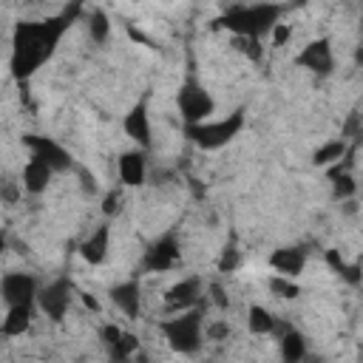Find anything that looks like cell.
Returning <instances> with one entry per match:
<instances>
[{
	"mask_svg": "<svg viewBox=\"0 0 363 363\" xmlns=\"http://www.w3.org/2000/svg\"><path fill=\"white\" fill-rule=\"evenodd\" d=\"M346 150H349V139H343V136L329 139V142H323V145L312 153V164H315V167H329V164H335L337 159H343Z\"/></svg>",
	"mask_w": 363,
	"mask_h": 363,
	"instance_id": "cell-22",
	"label": "cell"
},
{
	"mask_svg": "<svg viewBox=\"0 0 363 363\" xmlns=\"http://www.w3.org/2000/svg\"><path fill=\"white\" fill-rule=\"evenodd\" d=\"M176 105H179V113L184 119V125H196V122H204L216 113V99L210 96V91L196 79V77H187L179 91H176Z\"/></svg>",
	"mask_w": 363,
	"mask_h": 363,
	"instance_id": "cell-5",
	"label": "cell"
},
{
	"mask_svg": "<svg viewBox=\"0 0 363 363\" xmlns=\"http://www.w3.org/2000/svg\"><path fill=\"white\" fill-rule=\"evenodd\" d=\"M238 264H241V250L235 244L224 247L221 258H218V272H233V269H238Z\"/></svg>",
	"mask_w": 363,
	"mask_h": 363,
	"instance_id": "cell-28",
	"label": "cell"
},
{
	"mask_svg": "<svg viewBox=\"0 0 363 363\" xmlns=\"http://www.w3.org/2000/svg\"><path fill=\"white\" fill-rule=\"evenodd\" d=\"M136 349H139V337H136L133 332H125V329H122L119 340L108 349V354H111L113 360H128V357H133V354H136Z\"/></svg>",
	"mask_w": 363,
	"mask_h": 363,
	"instance_id": "cell-26",
	"label": "cell"
},
{
	"mask_svg": "<svg viewBox=\"0 0 363 363\" xmlns=\"http://www.w3.org/2000/svg\"><path fill=\"white\" fill-rule=\"evenodd\" d=\"M119 213H122V190L116 187V190H108L105 193V199H102V216L105 218H113Z\"/></svg>",
	"mask_w": 363,
	"mask_h": 363,
	"instance_id": "cell-29",
	"label": "cell"
},
{
	"mask_svg": "<svg viewBox=\"0 0 363 363\" xmlns=\"http://www.w3.org/2000/svg\"><path fill=\"white\" fill-rule=\"evenodd\" d=\"M298 68L309 71V74H318V77H326L335 71V51H332V40L329 37H315L309 40L292 60Z\"/></svg>",
	"mask_w": 363,
	"mask_h": 363,
	"instance_id": "cell-7",
	"label": "cell"
},
{
	"mask_svg": "<svg viewBox=\"0 0 363 363\" xmlns=\"http://www.w3.org/2000/svg\"><path fill=\"white\" fill-rule=\"evenodd\" d=\"M201 301V281L196 275H187L182 281H176L167 292H164V306L167 312H182L190 306H199Z\"/></svg>",
	"mask_w": 363,
	"mask_h": 363,
	"instance_id": "cell-13",
	"label": "cell"
},
{
	"mask_svg": "<svg viewBox=\"0 0 363 363\" xmlns=\"http://www.w3.org/2000/svg\"><path fill=\"white\" fill-rule=\"evenodd\" d=\"M119 335H122V329H119L116 323H105V326L99 329V340H102L108 349H111V346L119 340Z\"/></svg>",
	"mask_w": 363,
	"mask_h": 363,
	"instance_id": "cell-33",
	"label": "cell"
},
{
	"mask_svg": "<svg viewBox=\"0 0 363 363\" xmlns=\"http://www.w3.org/2000/svg\"><path fill=\"white\" fill-rule=\"evenodd\" d=\"M130 3H142V0H130Z\"/></svg>",
	"mask_w": 363,
	"mask_h": 363,
	"instance_id": "cell-38",
	"label": "cell"
},
{
	"mask_svg": "<svg viewBox=\"0 0 363 363\" xmlns=\"http://www.w3.org/2000/svg\"><path fill=\"white\" fill-rule=\"evenodd\" d=\"M116 170H119V182L125 187H142L145 179H147V159H145V150L142 147H130L119 156L116 162Z\"/></svg>",
	"mask_w": 363,
	"mask_h": 363,
	"instance_id": "cell-14",
	"label": "cell"
},
{
	"mask_svg": "<svg viewBox=\"0 0 363 363\" xmlns=\"http://www.w3.org/2000/svg\"><path fill=\"white\" fill-rule=\"evenodd\" d=\"M179 261H182L179 238H176V233H164L153 244H147V250L142 255V269H147V272H167V269L179 267Z\"/></svg>",
	"mask_w": 363,
	"mask_h": 363,
	"instance_id": "cell-8",
	"label": "cell"
},
{
	"mask_svg": "<svg viewBox=\"0 0 363 363\" xmlns=\"http://www.w3.org/2000/svg\"><path fill=\"white\" fill-rule=\"evenodd\" d=\"M326 264L332 267V272L335 275H340L349 286H360V264L357 261H346L343 255H340V250H326Z\"/></svg>",
	"mask_w": 363,
	"mask_h": 363,
	"instance_id": "cell-21",
	"label": "cell"
},
{
	"mask_svg": "<svg viewBox=\"0 0 363 363\" xmlns=\"http://www.w3.org/2000/svg\"><path fill=\"white\" fill-rule=\"evenodd\" d=\"M210 301H213L218 309H227V306H230V298H227V292H224L221 284H210Z\"/></svg>",
	"mask_w": 363,
	"mask_h": 363,
	"instance_id": "cell-35",
	"label": "cell"
},
{
	"mask_svg": "<svg viewBox=\"0 0 363 363\" xmlns=\"http://www.w3.org/2000/svg\"><path fill=\"white\" fill-rule=\"evenodd\" d=\"M122 130H125V136L128 139H133L142 150H147L150 147V133H153V128H150V111H147V99H139L136 105H130V111L125 113V119H122Z\"/></svg>",
	"mask_w": 363,
	"mask_h": 363,
	"instance_id": "cell-11",
	"label": "cell"
},
{
	"mask_svg": "<svg viewBox=\"0 0 363 363\" xmlns=\"http://www.w3.org/2000/svg\"><path fill=\"white\" fill-rule=\"evenodd\" d=\"M0 252H6V230H0Z\"/></svg>",
	"mask_w": 363,
	"mask_h": 363,
	"instance_id": "cell-37",
	"label": "cell"
},
{
	"mask_svg": "<svg viewBox=\"0 0 363 363\" xmlns=\"http://www.w3.org/2000/svg\"><path fill=\"white\" fill-rule=\"evenodd\" d=\"M79 298H82V303H85L91 312H99V301H96L91 292H79Z\"/></svg>",
	"mask_w": 363,
	"mask_h": 363,
	"instance_id": "cell-36",
	"label": "cell"
},
{
	"mask_svg": "<svg viewBox=\"0 0 363 363\" xmlns=\"http://www.w3.org/2000/svg\"><path fill=\"white\" fill-rule=\"evenodd\" d=\"M247 329L252 335H281L284 329H289V323H284L281 318H275L267 306L261 303H252L247 309Z\"/></svg>",
	"mask_w": 363,
	"mask_h": 363,
	"instance_id": "cell-18",
	"label": "cell"
},
{
	"mask_svg": "<svg viewBox=\"0 0 363 363\" xmlns=\"http://www.w3.org/2000/svg\"><path fill=\"white\" fill-rule=\"evenodd\" d=\"M269 292H272V295H278V298H284V301H292V298H298V295H301V286H298V281H295V278L272 275V278H269Z\"/></svg>",
	"mask_w": 363,
	"mask_h": 363,
	"instance_id": "cell-27",
	"label": "cell"
},
{
	"mask_svg": "<svg viewBox=\"0 0 363 363\" xmlns=\"http://www.w3.org/2000/svg\"><path fill=\"white\" fill-rule=\"evenodd\" d=\"M204 337H207V340H216V343L227 340V337H230V323H227V320H213V323H207V326H204Z\"/></svg>",
	"mask_w": 363,
	"mask_h": 363,
	"instance_id": "cell-30",
	"label": "cell"
},
{
	"mask_svg": "<svg viewBox=\"0 0 363 363\" xmlns=\"http://www.w3.org/2000/svg\"><path fill=\"white\" fill-rule=\"evenodd\" d=\"M241 130H244V108H235L233 113H227L221 119H204L196 125H184L187 139L201 150H221Z\"/></svg>",
	"mask_w": 363,
	"mask_h": 363,
	"instance_id": "cell-4",
	"label": "cell"
},
{
	"mask_svg": "<svg viewBox=\"0 0 363 363\" xmlns=\"http://www.w3.org/2000/svg\"><path fill=\"white\" fill-rule=\"evenodd\" d=\"M108 252H111V218H105L102 224H96V227L82 238V244H79V255H82V261L91 264V267L105 264Z\"/></svg>",
	"mask_w": 363,
	"mask_h": 363,
	"instance_id": "cell-12",
	"label": "cell"
},
{
	"mask_svg": "<svg viewBox=\"0 0 363 363\" xmlns=\"http://www.w3.org/2000/svg\"><path fill=\"white\" fill-rule=\"evenodd\" d=\"M77 14H79V3H74L71 9H65L60 14L43 17V20H17L14 23L9 68L17 82L34 77L57 54L60 40L65 37V31L77 20Z\"/></svg>",
	"mask_w": 363,
	"mask_h": 363,
	"instance_id": "cell-1",
	"label": "cell"
},
{
	"mask_svg": "<svg viewBox=\"0 0 363 363\" xmlns=\"http://www.w3.org/2000/svg\"><path fill=\"white\" fill-rule=\"evenodd\" d=\"M278 20H281V6L278 3H244V6L227 9L221 17H216V28L264 40Z\"/></svg>",
	"mask_w": 363,
	"mask_h": 363,
	"instance_id": "cell-2",
	"label": "cell"
},
{
	"mask_svg": "<svg viewBox=\"0 0 363 363\" xmlns=\"http://www.w3.org/2000/svg\"><path fill=\"white\" fill-rule=\"evenodd\" d=\"M332 179V196L337 201H346V199H354L357 196V182H354V173L352 170H343V173H335L329 176Z\"/></svg>",
	"mask_w": 363,
	"mask_h": 363,
	"instance_id": "cell-23",
	"label": "cell"
},
{
	"mask_svg": "<svg viewBox=\"0 0 363 363\" xmlns=\"http://www.w3.org/2000/svg\"><path fill=\"white\" fill-rule=\"evenodd\" d=\"M23 145L31 150V156L43 159L54 173H65V170H71V167H74V156H71V153H68L57 139H51V136L28 133V136H23Z\"/></svg>",
	"mask_w": 363,
	"mask_h": 363,
	"instance_id": "cell-9",
	"label": "cell"
},
{
	"mask_svg": "<svg viewBox=\"0 0 363 363\" xmlns=\"http://www.w3.org/2000/svg\"><path fill=\"white\" fill-rule=\"evenodd\" d=\"M269 267L278 272V275H286V278H298L306 267V252L301 247H281V250H272L269 255Z\"/></svg>",
	"mask_w": 363,
	"mask_h": 363,
	"instance_id": "cell-17",
	"label": "cell"
},
{
	"mask_svg": "<svg viewBox=\"0 0 363 363\" xmlns=\"http://www.w3.org/2000/svg\"><path fill=\"white\" fill-rule=\"evenodd\" d=\"M269 37H272V45H275V48H281V45H286V43H289L292 28H289L286 23H281V20H278V23L269 28Z\"/></svg>",
	"mask_w": 363,
	"mask_h": 363,
	"instance_id": "cell-31",
	"label": "cell"
},
{
	"mask_svg": "<svg viewBox=\"0 0 363 363\" xmlns=\"http://www.w3.org/2000/svg\"><path fill=\"white\" fill-rule=\"evenodd\" d=\"M79 184H82V193H85V196H94L96 187H99V184H96V176L88 173L85 167H79Z\"/></svg>",
	"mask_w": 363,
	"mask_h": 363,
	"instance_id": "cell-34",
	"label": "cell"
},
{
	"mask_svg": "<svg viewBox=\"0 0 363 363\" xmlns=\"http://www.w3.org/2000/svg\"><path fill=\"white\" fill-rule=\"evenodd\" d=\"M88 37L94 43H105L111 37V20H108V14L102 9H94L88 14Z\"/></svg>",
	"mask_w": 363,
	"mask_h": 363,
	"instance_id": "cell-24",
	"label": "cell"
},
{
	"mask_svg": "<svg viewBox=\"0 0 363 363\" xmlns=\"http://www.w3.org/2000/svg\"><path fill=\"white\" fill-rule=\"evenodd\" d=\"M17 199H20V184L11 182V179H0V201L14 204Z\"/></svg>",
	"mask_w": 363,
	"mask_h": 363,
	"instance_id": "cell-32",
	"label": "cell"
},
{
	"mask_svg": "<svg viewBox=\"0 0 363 363\" xmlns=\"http://www.w3.org/2000/svg\"><path fill=\"white\" fill-rule=\"evenodd\" d=\"M281 340V357L286 360V363H301L303 357H306V337L295 329V326H289V329H284L281 335H278Z\"/></svg>",
	"mask_w": 363,
	"mask_h": 363,
	"instance_id": "cell-20",
	"label": "cell"
},
{
	"mask_svg": "<svg viewBox=\"0 0 363 363\" xmlns=\"http://www.w3.org/2000/svg\"><path fill=\"white\" fill-rule=\"evenodd\" d=\"M31 306H34V303H14V306H9V309H6V318H3V323H0V332H3L6 337H20V335H26L28 326H31Z\"/></svg>",
	"mask_w": 363,
	"mask_h": 363,
	"instance_id": "cell-19",
	"label": "cell"
},
{
	"mask_svg": "<svg viewBox=\"0 0 363 363\" xmlns=\"http://www.w3.org/2000/svg\"><path fill=\"white\" fill-rule=\"evenodd\" d=\"M71 292H74V284L62 275V278H54L51 284H45L43 289H37V298L34 301H37L40 312L48 320L60 323L68 315V309H71Z\"/></svg>",
	"mask_w": 363,
	"mask_h": 363,
	"instance_id": "cell-6",
	"label": "cell"
},
{
	"mask_svg": "<svg viewBox=\"0 0 363 363\" xmlns=\"http://www.w3.org/2000/svg\"><path fill=\"white\" fill-rule=\"evenodd\" d=\"M37 278L28 275V272H6L0 278V298L6 306H14V303H34L37 298Z\"/></svg>",
	"mask_w": 363,
	"mask_h": 363,
	"instance_id": "cell-10",
	"label": "cell"
},
{
	"mask_svg": "<svg viewBox=\"0 0 363 363\" xmlns=\"http://www.w3.org/2000/svg\"><path fill=\"white\" fill-rule=\"evenodd\" d=\"M233 48L241 54V57H247V60H252V62H258L261 57H264V45H261V40L258 37H247V34H233Z\"/></svg>",
	"mask_w": 363,
	"mask_h": 363,
	"instance_id": "cell-25",
	"label": "cell"
},
{
	"mask_svg": "<svg viewBox=\"0 0 363 363\" xmlns=\"http://www.w3.org/2000/svg\"><path fill=\"white\" fill-rule=\"evenodd\" d=\"M108 295H111L113 306L122 315H128V318H139L142 315V289H139L136 281H122V284L111 286Z\"/></svg>",
	"mask_w": 363,
	"mask_h": 363,
	"instance_id": "cell-16",
	"label": "cell"
},
{
	"mask_svg": "<svg viewBox=\"0 0 363 363\" xmlns=\"http://www.w3.org/2000/svg\"><path fill=\"white\" fill-rule=\"evenodd\" d=\"M159 329H162L167 346L179 354H196L204 343V318H201L199 306L173 312V318L162 320Z\"/></svg>",
	"mask_w": 363,
	"mask_h": 363,
	"instance_id": "cell-3",
	"label": "cell"
},
{
	"mask_svg": "<svg viewBox=\"0 0 363 363\" xmlns=\"http://www.w3.org/2000/svg\"><path fill=\"white\" fill-rule=\"evenodd\" d=\"M51 176H54V170H51V167H48L43 159L31 156V159L23 164V173H20V187H23L26 193H31V196H40V193H45V190H48Z\"/></svg>",
	"mask_w": 363,
	"mask_h": 363,
	"instance_id": "cell-15",
	"label": "cell"
}]
</instances>
